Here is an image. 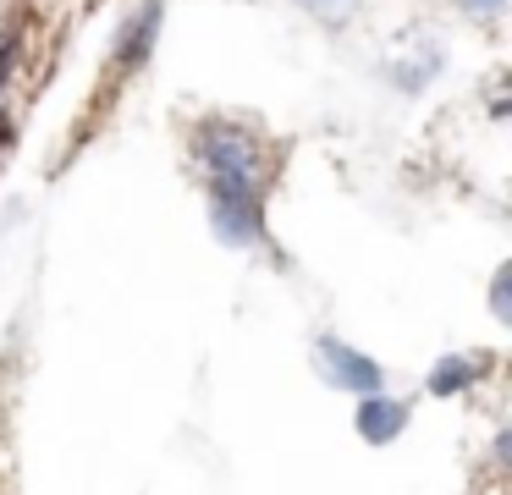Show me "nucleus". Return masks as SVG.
Returning <instances> with one entry per match:
<instances>
[{"mask_svg": "<svg viewBox=\"0 0 512 495\" xmlns=\"http://www.w3.org/2000/svg\"><path fill=\"white\" fill-rule=\"evenodd\" d=\"M463 6H474V11H501V0H463Z\"/></svg>", "mask_w": 512, "mask_h": 495, "instance_id": "1a4fd4ad", "label": "nucleus"}, {"mask_svg": "<svg viewBox=\"0 0 512 495\" xmlns=\"http://www.w3.org/2000/svg\"><path fill=\"white\" fill-rule=\"evenodd\" d=\"M474 369H479V363H468V358H441V363H435V374H430V391L435 396H457L468 380H474Z\"/></svg>", "mask_w": 512, "mask_h": 495, "instance_id": "423d86ee", "label": "nucleus"}, {"mask_svg": "<svg viewBox=\"0 0 512 495\" xmlns=\"http://www.w3.org/2000/svg\"><path fill=\"white\" fill-rule=\"evenodd\" d=\"M199 160L215 176H254V138L243 127H204L199 132Z\"/></svg>", "mask_w": 512, "mask_h": 495, "instance_id": "f03ea898", "label": "nucleus"}, {"mask_svg": "<svg viewBox=\"0 0 512 495\" xmlns=\"http://www.w3.org/2000/svg\"><path fill=\"white\" fill-rule=\"evenodd\" d=\"M160 17H166V6H160V0H149V6L133 17V28H127V39L116 44V61H122L127 72L149 61V44H155V33H160Z\"/></svg>", "mask_w": 512, "mask_h": 495, "instance_id": "39448f33", "label": "nucleus"}, {"mask_svg": "<svg viewBox=\"0 0 512 495\" xmlns=\"http://www.w3.org/2000/svg\"><path fill=\"white\" fill-rule=\"evenodd\" d=\"M402 429H408V407L380 396V391H364V402H358V435H364L369 446H391Z\"/></svg>", "mask_w": 512, "mask_h": 495, "instance_id": "20e7f679", "label": "nucleus"}, {"mask_svg": "<svg viewBox=\"0 0 512 495\" xmlns=\"http://www.w3.org/2000/svg\"><path fill=\"white\" fill-rule=\"evenodd\" d=\"M12 66H17V33H6V39H0V83L12 77Z\"/></svg>", "mask_w": 512, "mask_h": 495, "instance_id": "6e6552de", "label": "nucleus"}, {"mask_svg": "<svg viewBox=\"0 0 512 495\" xmlns=\"http://www.w3.org/2000/svg\"><path fill=\"white\" fill-rule=\"evenodd\" d=\"M507 286H512V270L501 264V270H496V292H490V308H496V319H507V314H512V303H507Z\"/></svg>", "mask_w": 512, "mask_h": 495, "instance_id": "0eeeda50", "label": "nucleus"}, {"mask_svg": "<svg viewBox=\"0 0 512 495\" xmlns=\"http://www.w3.org/2000/svg\"><path fill=\"white\" fill-rule=\"evenodd\" d=\"M303 6H331V0H303Z\"/></svg>", "mask_w": 512, "mask_h": 495, "instance_id": "9d476101", "label": "nucleus"}, {"mask_svg": "<svg viewBox=\"0 0 512 495\" xmlns=\"http://www.w3.org/2000/svg\"><path fill=\"white\" fill-rule=\"evenodd\" d=\"M210 215H215V231H221L226 242H259V231H265V209H259V187L248 182V176H215L210 187Z\"/></svg>", "mask_w": 512, "mask_h": 495, "instance_id": "f257e3e1", "label": "nucleus"}, {"mask_svg": "<svg viewBox=\"0 0 512 495\" xmlns=\"http://www.w3.org/2000/svg\"><path fill=\"white\" fill-rule=\"evenodd\" d=\"M320 363H325V380L331 385H342V391H380V363L375 358H364V352H353L347 341H320Z\"/></svg>", "mask_w": 512, "mask_h": 495, "instance_id": "7ed1b4c3", "label": "nucleus"}]
</instances>
